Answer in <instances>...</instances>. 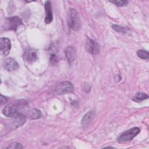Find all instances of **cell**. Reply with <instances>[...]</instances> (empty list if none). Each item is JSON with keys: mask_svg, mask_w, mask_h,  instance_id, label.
<instances>
[{"mask_svg": "<svg viewBox=\"0 0 149 149\" xmlns=\"http://www.w3.org/2000/svg\"><path fill=\"white\" fill-rule=\"evenodd\" d=\"M26 120V116L22 113H19L11 117V120H10V122L9 123L12 129H16L22 126L25 123Z\"/></svg>", "mask_w": 149, "mask_h": 149, "instance_id": "cell-6", "label": "cell"}, {"mask_svg": "<svg viewBox=\"0 0 149 149\" xmlns=\"http://www.w3.org/2000/svg\"><path fill=\"white\" fill-rule=\"evenodd\" d=\"M2 65L3 68L9 72L15 70L19 68L17 63L12 58H7L4 59Z\"/></svg>", "mask_w": 149, "mask_h": 149, "instance_id": "cell-10", "label": "cell"}, {"mask_svg": "<svg viewBox=\"0 0 149 149\" xmlns=\"http://www.w3.org/2000/svg\"><path fill=\"white\" fill-rule=\"evenodd\" d=\"M23 146H22V145L19 143H17V142H13V143H11L9 146L7 147V148H23Z\"/></svg>", "mask_w": 149, "mask_h": 149, "instance_id": "cell-20", "label": "cell"}, {"mask_svg": "<svg viewBox=\"0 0 149 149\" xmlns=\"http://www.w3.org/2000/svg\"><path fill=\"white\" fill-rule=\"evenodd\" d=\"M64 51L69 63H72L74 61L76 56V52L74 48L73 47L68 46L65 48Z\"/></svg>", "mask_w": 149, "mask_h": 149, "instance_id": "cell-12", "label": "cell"}, {"mask_svg": "<svg viewBox=\"0 0 149 149\" xmlns=\"http://www.w3.org/2000/svg\"><path fill=\"white\" fill-rule=\"evenodd\" d=\"M110 2L111 3H114L116 6H119V7L125 6L128 3V2L127 1H116V0H115V1H110Z\"/></svg>", "mask_w": 149, "mask_h": 149, "instance_id": "cell-19", "label": "cell"}, {"mask_svg": "<svg viewBox=\"0 0 149 149\" xmlns=\"http://www.w3.org/2000/svg\"><path fill=\"white\" fill-rule=\"evenodd\" d=\"M140 132V128L137 127H133L122 133L118 138L119 142H126L132 140Z\"/></svg>", "mask_w": 149, "mask_h": 149, "instance_id": "cell-5", "label": "cell"}, {"mask_svg": "<svg viewBox=\"0 0 149 149\" xmlns=\"http://www.w3.org/2000/svg\"><path fill=\"white\" fill-rule=\"evenodd\" d=\"M50 58H49V61H50V62L52 65H54L55 64L57 63L58 62V56H57V54L54 52V49L53 48V47H50Z\"/></svg>", "mask_w": 149, "mask_h": 149, "instance_id": "cell-16", "label": "cell"}, {"mask_svg": "<svg viewBox=\"0 0 149 149\" xmlns=\"http://www.w3.org/2000/svg\"><path fill=\"white\" fill-rule=\"evenodd\" d=\"M68 24L74 31H79L81 28V22L77 11L73 9L70 8L68 13Z\"/></svg>", "mask_w": 149, "mask_h": 149, "instance_id": "cell-2", "label": "cell"}, {"mask_svg": "<svg viewBox=\"0 0 149 149\" xmlns=\"http://www.w3.org/2000/svg\"><path fill=\"white\" fill-rule=\"evenodd\" d=\"M73 84L68 81H61L56 85L54 88V93L56 94H63L69 93L73 91Z\"/></svg>", "mask_w": 149, "mask_h": 149, "instance_id": "cell-3", "label": "cell"}, {"mask_svg": "<svg viewBox=\"0 0 149 149\" xmlns=\"http://www.w3.org/2000/svg\"><path fill=\"white\" fill-rule=\"evenodd\" d=\"M148 98V95L144 93H137L133 98L132 100L136 102H140Z\"/></svg>", "mask_w": 149, "mask_h": 149, "instance_id": "cell-15", "label": "cell"}, {"mask_svg": "<svg viewBox=\"0 0 149 149\" xmlns=\"http://www.w3.org/2000/svg\"><path fill=\"white\" fill-rule=\"evenodd\" d=\"M8 101V98L4 96H3L2 95H1V105L6 103Z\"/></svg>", "mask_w": 149, "mask_h": 149, "instance_id": "cell-21", "label": "cell"}, {"mask_svg": "<svg viewBox=\"0 0 149 149\" xmlns=\"http://www.w3.org/2000/svg\"><path fill=\"white\" fill-rule=\"evenodd\" d=\"M29 114L28 115L31 119H39L41 118L42 114L40 112V111L36 109H33L28 112Z\"/></svg>", "mask_w": 149, "mask_h": 149, "instance_id": "cell-14", "label": "cell"}, {"mask_svg": "<svg viewBox=\"0 0 149 149\" xmlns=\"http://www.w3.org/2000/svg\"><path fill=\"white\" fill-rule=\"evenodd\" d=\"M85 48L86 51L92 55H96L100 51L99 44L94 40L89 38H87Z\"/></svg>", "mask_w": 149, "mask_h": 149, "instance_id": "cell-7", "label": "cell"}, {"mask_svg": "<svg viewBox=\"0 0 149 149\" xmlns=\"http://www.w3.org/2000/svg\"><path fill=\"white\" fill-rule=\"evenodd\" d=\"M137 56L143 59H148L149 57L148 52L143 49H140L137 51Z\"/></svg>", "mask_w": 149, "mask_h": 149, "instance_id": "cell-17", "label": "cell"}, {"mask_svg": "<svg viewBox=\"0 0 149 149\" xmlns=\"http://www.w3.org/2000/svg\"><path fill=\"white\" fill-rule=\"evenodd\" d=\"M23 57L28 63H33L37 59V51L31 48H27L24 50Z\"/></svg>", "mask_w": 149, "mask_h": 149, "instance_id": "cell-8", "label": "cell"}, {"mask_svg": "<svg viewBox=\"0 0 149 149\" xmlns=\"http://www.w3.org/2000/svg\"><path fill=\"white\" fill-rule=\"evenodd\" d=\"M11 48L10 40L6 37H2L0 39L1 53L3 56H6L9 54Z\"/></svg>", "mask_w": 149, "mask_h": 149, "instance_id": "cell-9", "label": "cell"}, {"mask_svg": "<svg viewBox=\"0 0 149 149\" xmlns=\"http://www.w3.org/2000/svg\"><path fill=\"white\" fill-rule=\"evenodd\" d=\"M27 102L24 100H19L15 102L6 105L2 110L3 115L7 117H12L19 113L25 107Z\"/></svg>", "mask_w": 149, "mask_h": 149, "instance_id": "cell-1", "label": "cell"}, {"mask_svg": "<svg viewBox=\"0 0 149 149\" xmlns=\"http://www.w3.org/2000/svg\"><path fill=\"white\" fill-rule=\"evenodd\" d=\"M112 28L116 31L118 32V33H126L127 30H128V29L120 26L119 25H116V24H113L112 26Z\"/></svg>", "mask_w": 149, "mask_h": 149, "instance_id": "cell-18", "label": "cell"}, {"mask_svg": "<svg viewBox=\"0 0 149 149\" xmlns=\"http://www.w3.org/2000/svg\"><path fill=\"white\" fill-rule=\"evenodd\" d=\"M22 24L23 23L20 17L17 16H13L9 18H6L3 24V27L6 30L16 31L18 27Z\"/></svg>", "mask_w": 149, "mask_h": 149, "instance_id": "cell-4", "label": "cell"}, {"mask_svg": "<svg viewBox=\"0 0 149 149\" xmlns=\"http://www.w3.org/2000/svg\"><path fill=\"white\" fill-rule=\"evenodd\" d=\"M94 116V111H88L83 117L81 120V125L83 126H87L91 122L92 119Z\"/></svg>", "mask_w": 149, "mask_h": 149, "instance_id": "cell-13", "label": "cell"}, {"mask_svg": "<svg viewBox=\"0 0 149 149\" xmlns=\"http://www.w3.org/2000/svg\"><path fill=\"white\" fill-rule=\"evenodd\" d=\"M45 12V22L46 24H49L52 22L53 20V15L52 11V3L50 1H47L45 2L44 5Z\"/></svg>", "mask_w": 149, "mask_h": 149, "instance_id": "cell-11", "label": "cell"}]
</instances>
